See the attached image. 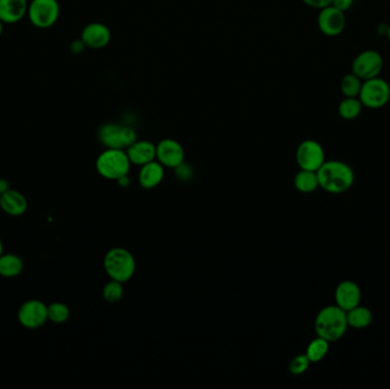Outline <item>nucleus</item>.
<instances>
[{
	"label": "nucleus",
	"instance_id": "obj_18",
	"mask_svg": "<svg viewBox=\"0 0 390 389\" xmlns=\"http://www.w3.org/2000/svg\"><path fill=\"white\" fill-rule=\"evenodd\" d=\"M0 205L7 214L18 216L27 210V203L18 191L7 190L0 196Z\"/></svg>",
	"mask_w": 390,
	"mask_h": 389
},
{
	"label": "nucleus",
	"instance_id": "obj_27",
	"mask_svg": "<svg viewBox=\"0 0 390 389\" xmlns=\"http://www.w3.org/2000/svg\"><path fill=\"white\" fill-rule=\"evenodd\" d=\"M309 364H311V361L306 356V354L298 355L291 361L290 365H289V370L294 376H300V374H305L307 371Z\"/></svg>",
	"mask_w": 390,
	"mask_h": 389
},
{
	"label": "nucleus",
	"instance_id": "obj_9",
	"mask_svg": "<svg viewBox=\"0 0 390 389\" xmlns=\"http://www.w3.org/2000/svg\"><path fill=\"white\" fill-rule=\"evenodd\" d=\"M296 161L300 170L318 172L325 162L323 146L318 141L306 139L297 148Z\"/></svg>",
	"mask_w": 390,
	"mask_h": 389
},
{
	"label": "nucleus",
	"instance_id": "obj_19",
	"mask_svg": "<svg viewBox=\"0 0 390 389\" xmlns=\"http://www.w3.org/2000/svg\"><path fill=\"white\" fill-rule=\"evenodd\" d=\"M346 314H347L348 326H351L353 329H365L373 321V313L371 310L360 305L351 308V311L346 312Z\"/></svg>",
	"mask_w": 390,
	"mask_h": 389
},
{
	"label": "nucleus",
	"instance_id": "obj_15",
	"mask_svg": "<svg viewBox=\"0 0 390 389\" xmlns=\"http://www.w3.org/2000/svg\"><path fill=\"white\" fill-rule=\"evenodd\" d=\"M127 155L130 162L136 166H144L146 163L157 160V145L150 141H138L127 148Z\"/></svg>",
	"mask_w": 390,
	"mask_h": 389
},
{
	"label": "nucleus",
	"instance_id": "obj_21",
	"mask_svg": "<svg viewBox=\"0 0 390 389\" xmlns=\"http://www.w3.org/2000/svg\"><path fill=\"white\" fill-rule=\"evenodd\" d=\"M363 104L358 97H345L338 106V113L344 120H354L360 115Z\"/></svg>",
	"mask_w": 390,
	"mask_h": 389
},
{
	"label": "nucleus",
	"instance_id": "obj_16",
	"mask_svg": "<svg viewBox=\"0 0 390 389\" xmlns=\"http://www.w3.org/2000/svg\"><path fill=\"white\" fill-rule=\"evenodd\" d=\"M27 0H0V20L3 23L21 21L27 13Z\"/></svg>",
	"mask_w": 390,
	"mask_h": 389
},
{
	"label": "nucleus",
	"instance_id": "obj_1",
	"mask_svg": "<svg viewBox=\"0 0 390 389\" xmlns=\"http://www.w3.org/2000/svg\"><path fill=\"white\" fill-rule=\"evenodd\" d=\"M316 174L320 187L327 193H345L355 183L354 170L342 161H325Z\"/></svg>",
	"mask_w": 390,
	"mask_h": 389
},
{
	"label": "nucleus",
	"instance_id": "obj_11",
	"mask_svg": "<svg viewBox=\"0 0 390 389\" xmlns=\"http://www.w3.org/2000/svg\"><path fill=\"white\" fill-rule=\"evenodd\" d=\"M157 160L162 166L175 170L185 161L184 148L176 139H162L157 144Z\"/></svg>",
	"mask_w": 390,
	"mask_h": 389
},
{
	"label": "nucleus",
	"instance_id": "obj_13",
	"mask_svg": "<svg viewBox=\"0 0 390 389\" xmlns=\"http://www.w3.org/2000/svg\"><path fill=\"white\" fill-rule=\"evenodd\" d=\"M112 34L109 27L100 22H93L84 27L82 32V40L86 47L91 49H105L111 43Z\"/></svg>",
	"mask_w": 390,
	"mask_h": 389
},
{
	"label": "nucleus",
	"instance_id": "obj_33",
	"mask_svg": "<svg viewBox=\"0 0 390 389\" xmlns=\"http://www.w3.org/2000/svg\"><path fill=\"white\" fill-rule=\"evenodd\" d=\"M1 32H3V21L0 20V36H1Z\"/></svg>",
	"mask_w": 390,
	"mask_h": 389
},
{
	"label": "nucleus",
	"instance_id": "obj_20",
	"mask_svg": "<svg viewBox=\"0 0 390 389\" xmlns=\"http://www.w3.org/2000/svg\"><path fill=\"white\" fill-rule=\"evenodd\" d=\"M294 187L301 193H313L320 187L318 184V174L316 172L300 170L294 176Z\"/></svg>",
	"mask_w": 390,
	"mask_h": 389
},
{
	"label": "nucleus",
	"instance_id": "obj_23",
	"mask_svg": "<svg viewBox=\"0 0 390 389\" xmlns=\"http://www.w3.org/2000/svg\"><path fill=\"white\" fill-rule=\"evenodd\" d=\"M23 269V264L20 257L15 255H6L0 256V274L4 276H15L21 273Z\"/></svg>",
	"mask_w": 390,
	"mask_h": 389
},
{
	"label": "nucleus",
	"instance_id": "obj_8",
	"mask_svg": "<svg viewBox=\"0 0 390 389\" xmlns=\"http://www.w3.org/2000/svg\"><path fill=\"white\" fill-rule=\"evenodd\" d=\"M382 69L384 58L379 51L373 49H368L360 53L351 64V72L363 82L380 76Z\"/></svg>",
	"mask_w": 390,
	"mask_h": 389
},
{
	"label": "nucleus",
	"instance_id": "obj_25",
	"mask_svg": "<svg viewBox=\"0 0 390 389\" xmlns=\"http://www.w3.org/2000/svg\"><path fill=\"white\" fill-rule=\"evenodd\" d=\"M122 296H124V287H122V282L112 280L104 287L103 297L106 302H119Z\"/></svg>",
	"mask_w": 390,
	"mask_h": 389
},
{
	"label": "nucleus",
	"instance_id": "obj_5",
	"mask_svg": "<svg viewBox=\"0 0 390 389\" xmlns=\"http://www.w3.org/2000/svg\"><path fill=\"white\" fill-rule=\"evenodd\" d=\"M98 139L106 148H127L137 141V134L129 126L108 122L98 129Z\"/></svg>",
	"mask_w": 390,
	"mask_h": 389
},
{
	"label": "nucleus",
	"instance_id": "obj_3",
	"mask_svg": "<svg viewBox=\"0 0 390 389\" xmlns=\"http://www.w3.org/2000/svg\"><path fill=\"white\" fill-rule=\"evenodd\" d=\"M129 158L124 148H106L97 158L96 170L106 179L118 181L129 174Z\"/></svg>",
	"mask_w": 390,
	"mask_h": 389
},
{
	"label": "nucleus",
	"instance_id": "obj_17",
	"mask_svg": "<svg viewBox=\"0 0 390 389\" xmlns=\"http://www.w3.org/2000/svg\"><path fill=\"white\" fill-rule=\"evenodd\" d=\"M164 177V167L157 160L151 161L142 166L138 174L141 186L145 190L155 189Z\"/></svg>",
	"mask_w": 390,
	"mask_h": 389
},
{
	"label": "nucleus",
	"instance_id": "obj_14",
	"mask_svg": "<svg viewBox=\"0 0 390 389\" xmlns=\"http://www.w3.org/2000/svg\"><path fill=\"white\" fill-rule=\"evenodd\" d=\"M362 293L358 284L354 281L345 280L338 284L334 293L336 305L345 312L351 311L360 304Z\"/></svg>",
	"mask_w": 390,
	"mask_h": 389
},
{
	"label": "nucleus",
	"instance_id": "obj_4",
	"mask_svg": "<svg viewBox=\"0 0 390 389\" xmlns=\"http://www.w3.org/2000/svg\"><path fill=\"white\" fill-rule=\"evenodd\" d=\"M104 269L112 280L124 283L135 274L136 262L129 251L124 248H115L104 257Z\"/></svg>",
	"mask_w": 390,
	"mask_h": 389
},
{
	"label": "nucleus",
	"instance_id": "obj_12",
	"mask_svg": "<svg viewBox=\"0 0 390 389\" xmlns=\"http://www.w3.org/2000/svg\"><path fill=\"white\" fill-rule=\"evenodd\" d=\"M18 319L25 328L36 329L48 319L47 307L39 300H30L22 305L18 311Z\"/></svg>",
	"mask_w": 390,
	"mask_h": 389
},
{
	"label": "nucleus",
	"instance_id": "obj_22",
	"mask_svg": "<svg viewBox=\"0 0 390 389\" xmlns=\"http://www.w3.org/2000/svg\"><path fill=\"white\" fill-rule=\"evenodd\" d=\"M330 350V343L325 339L318 337L314 340L311 341V344L307 347L306 356L308 357L311 363L321 362L322 359L327 355Z\"/></svg>",
	"mask_w": 390,
	"mask_h": 389
},
{
	"label": "nucleus",
	"instance_id": "obj_7",
	"mask_svg": "<svg viewBox=\"0 0 390 389\" xmlns=\"http://www.w3.org/2000/svg\"><path fill=\"white\" fill-rule=\"evenodd\" d=\"M27 15L34 27L47 29L58 21L60 5L58 0H32L27 7Z\"/></svg>",
	"mask_w": 390,
	"mask_h": 389
},
{
	"label": "nucleus",
	"instance_id": "obj_26",
	"mask_svg": "<svg viewBox=\"0 0 390 389\" xmlns=\"http://www.w3.org/2000/svg\"><path fill=\"white\" fill-rule=\"evenodd\" d=\"M47 313H48V319L53 322L62 323L69 319V308L61 302H55L47 307Z\"/></svg>",
	"mask_w": 390,
	"mask_h": 389
},
{
	"label": "nucleus",
	"instance_id": "obj_6",
	"mask_svg": "<svg viewBox=\"0 0 390 389\" xmlns=\"http://www.w3.org/2000/svg\"><path fill=\"white\" fill-rule=\"evenodd\" d=\"M364 108L368 109H382L390 101V85L384 79H369L363 82L362 89L358 95Z\"/></svg>",
	"mask_w": 390,
	"mask_h": 389
},
{
	"label": "nucleus",
	"instance_id": "obj_31",
	"mask_svg": "<svg viewBox=\"0 0 390 389\" xmlns=\"http://www.w3.org/2000/svg\"><path fill=\"white\" fill-rule=\"evenodd\" d=\"M8 190V183L5 179H0V193L3 194Z\"/></svg>",
	"mask_w": 390,
	"mask_h": 389
},
{
	"label": "nucleus",
	"instance_id": "obj_29",
	"mask_svg": "<svg viewBox=\"0 0 390 389\" xmlns=\"http://www.w3.org/2000/svg\"><path fill=\"white\" fill-rule=\"evenodd\" d=\"M354 4V0H333L332 5L342 12H347Z\"/></svg>",
	"mask_w": 390,
	"mask_h": 389
},
{
	"label": "nucleus",
	"instance_id": "obj_28",
	"mask_svg": "<svg viewBox=\"0 0 390 389\" xmlns=\"http://www.w3.org/2000/svg\"><path fill=\"white\" fill-rule=\"evenodd\" d=\"M333 0H303V3L312 8L322 9L332 5Z\"/></svg>",
	"mask_w": 390,
	"mask_h": 389
},
{
	"label": "nucleus",
	"instance_id": "obj_32",
	"mask_svg": "<svg viewBox=\"0 0 390 389\" xmlns=\"http://www.w3.org/2000/svg\"><path fill=\"white\" fill-rule=\"evenodd\" d=\"M386 34H387L388 40L390 42V25L387 27V32H386Z\"/></svg>",
	"mask_w": 390,
	"mask_h": 389
},
{
	"label": "nucleus",
	"instance_id": "obj_10",
	"mask_svg": "<svg viewBox=\"0 0 390 389\" xmlns=\"http://www.w3.org/2000/svg\"><path fill=\"white\" fill-rule=\"evenodd\" d=\"M318 29L327 37H336L342 34L346 27L345 12L330 5L320 9L318 16Z\"/></svg>",
	"mask_w": 390,
	"mask_h": 389
},
{
	"label": "nucleus",
	"instance_id": "obj_24",
	"mask_svg": "<svg viewBox=\"0 0 390 389\" xmlns=\"http://www.w3.org/2000/svg\"><path fill=\"white\" fill-rule=\"evenodd\" d=\"M363 85V80H360L354 73H347L340 82V91L344 97H358Z\"/></svg>",
	"mask_w": 390,
	"mask_h": 389
},
{
	"label": "nucleus",
	"instance_id": "obj_34",
	"mask_svg": "<svg viewBox=\"0 0 390 389\" xmlns=\"http://www.w3.org/2000/svg\"><path fill=\"white\" fill-rule=\"evenodd\" d=\"M1 253H3V245H1V242H0V256H1Z\"/></svg>",
	"mask_w": 390,
	"mask_h": 389
},
{
	"label": "nucleus",
	"instance_id": "obj_2",
	"mask_svg": "<svg viewBox=\"0 0 390 389\" xmlns=\"http://www.w3.org/2000/svg\"><path fill=\"white\" fill-rule=\"evenodd\" d=\"M315 332L318 337L329 343L339 340L346 335L348 328L347 314L337 305L322 308L315 319Z\"/></svg>",
	"mask_w": 390,
	"mask_h": 389
},
{
	"label": "nucleus",
	"instance_id": "obj_30",
	"mask_svg": "<svg viewBox=\"0 0 390 389\" xmlns=\"http://www.w3.org/2000/svg\"><path fill=\"white\" fill-rule=\"evenodd\" d=\"M85 47L86 45L84 44V42H82V38L79 40H74L72 45H71V49H72V51H74V53H77V54H78V53H82V51L85 49Z\"/></svg>",
	"mask_w": 390,
	"mask_h": 389
}]
</instances>
